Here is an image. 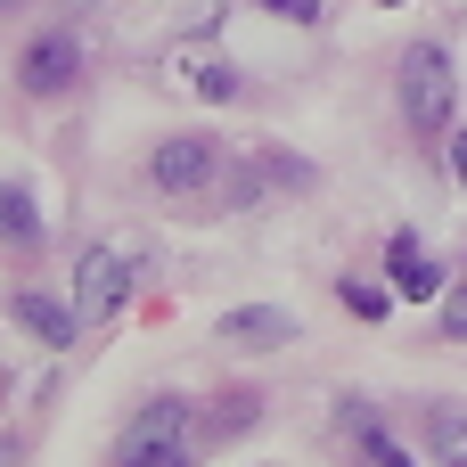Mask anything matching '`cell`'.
<instances>
[{"instance_id":"obj_8","label":"cell","mask_w":467,"mask_h":467,"mask_svg":"<svg viewBox=\"0 0 467 467\" xmlns=\"http://www.w3.org/2000/svg\"><path fill=\"white\" fill-rule=\"evenodd\" d=\"M0 238H8V246H33V238H41V205H33L25 181H0Z\"/></svg>"},{"instance_id":"obj_19","label":"cell","mask_w":467,"mask_h":467,"mask_svg":"<svg viewBox=\"0 0 467 467\" xmlns=\"http://www.w3.org/2000/svg\"><path fill=\"white\" fill-rule=\"evenodd\" d=\"M0 467H16V435H0Z\"/></svg>"},{"instance_id":"obj_14","label":"cell","mask_w":467,"mask_h":467,"mask_svg":"<svg viewBox=\"0 0 467 467\" xmlns=\"http://www.w3.org/2000/svg\"><path fill=\"white\" fill-rule=\"evenodd\" d=\"M197 99H238V66H197Z\"/></svg>"},{"instance_id":"obj_10","label":"cell","mask_w":467,"mask_h":467,"mask_svg":"<svg viewBox=\"0 0 467 467\" xmlns=\"http://www.w3.org/2000/svg\"><path fill=\"white\" fill-rule=\"evenodd\" d=\"M115 467H189V435H123Z\"/></svg>"},{"instance_id":"obj_1","label":"cell","mask_w":467,"mask_h":467,"mask_svg":"<svg viewBox=\"0 0 467 467\" xmlns=\"http://www.w3.org/2000/svg\"><path fill=\"white\" fill-rule=\"evenodd\" d=\"M451 107H460L451 49L443 41H410L402 49V115H410V131H451Z\"/></svg>"},{"instance_id":"obj_5","label":"cell","mask_w":467,"mask_h":467,"mask_svg":"<svg viewBox=\"0 0 467 467\" xmlns=\"http://www.w3.org/2000/svg\"><path fill=\"white\" fill-rule=\"evenodd\" d=\"M213 337L238 345V353H279V345H296L304 328H296V312H279V304H238V312H222Z\"/></svg>"},{"instance_id":"obj_7","label":"cell","mask_w":467,"mask_h":467,"mask_svg":"<svg viewBox=\"0 0 467 467\" xmlns=\"http://www.w3.org/2000/svg\"><path fill=\"white\" fill-rule=\"evenodd\" d=\"M8 320H16L33 345H49V353H66V345L82 337V312H74V304H57V296H33V287H16V296H8Z\"/></svg>"},{"instance_id":"obj_20","label":"cell","mask_w":467,"mask_h":467,"mask_svg":"<svg viewBox=\"0 0 467 467\" xmlns=\"http://www.w3.org/2000/svg\"><path fill=\"white\" fill-rule=\"evenodd\" d=\"M66 8H99V0H66Z\"/></svg>"},{"instance_id":"obj_6","label":"cell","mask_w":467,"mask_h":467,"mask_svg":"<svg viewBox=\"0 0 467 467\" xmlns=\"http://www.w3.org/2000/svg\"><path fill=\"white\" fill-rule=\"evenodd\" d=\"M386 271H394V296L402 304H435L451 279H443V263L419 246V230H394V246H386Z\"/></svg>"},{"instance_id":"obj_16","label":"cell","mask_w":467,"mask_h":467,"mask_svg":"<svg viewBox=\"0 0 467 467\" xmlns=\"http://www.w3.org/2000/svg\"><path fill=\"white\" fill-rule=\"evenodd\" d=\"M213 427H222V435H246V427H254V394H230V402L213 410Z\"/></svg>"},{"instance_id":"obj_9","label":"cell","mask_w":467,"mask_h":467,"mask_svg":"<svg viewBox=\"0 0 467 467\" xmlns=\"http://www.w3.org/2000/svg\"><path fill=\"white\" fill-rule=\"evenodd\" d=\"M427 451H435V467H467V410H451V402L427 410Z\"/></svg>"},{"instance_id":"obj_18","label":"cell","mask_w":467,"mask_h":467,"mask_svg":"<svg viewBox=\"0 0 467 467\" xmlns=\"http://www.w3.org/2000/svg\"><path fill=\"white\" fill-rule=\"evenodd\" d=\"M451 181L467 189V131H451Z\"/></svg>"},{"instance_id":"obj_21","label":"cell","mask_w":467,"mask_h":467,"mask_svg":"<svg viewBox=\"0 0 467 467\" xmlns=\"http://www.w3.org/2000/svg\"><path fill=\"white\" fill-rule=\"evenodd\" d=\"M8 8H25V0H0V16H8Z\"/></svg>"},{"instance_id":"obj_2","label":"cell","mask_w":467,"mask_h":467,"mask_svg":"<svg viewBox=\"0 0 467 467\" xmlns=\"http://www.w3.org/2000/svg\"><path fill=\"white\" fill-rule=\"evenodd\" d=\"M213 172H222V140H205V131H172V140H156V156H148V181H156L164 197H197Z\"/></svg>"},{"instance_id":"obj_17","label":"cell","mask_w":467,"mask_h":467,"mask_svg":"<svg viewBox=\"0 0 467 467\" xmlns=\"http://www.w3.org/2000/svg\"><path fill=\"white\" fill-rule=\"evenodd\" d=\"M254 8H271V16H287V25H320V0H254Z\"/></svg>"},{"instance_id":"obj_11","label":"cell","mask_w":467,"mask_h":467,"mask_svg":"<svg viewBox=\"0 0 467 467\" xmlns=\"http://www.w3.org/2000/svg\"><path fill=\"white\" fill-rule=\"evenodd\" d=\"M345 419H353V435H361V460H369V467H410V451H402V443H394V435L369 419V402H345Z\"/></svg>"},{"instance_id":"obj_3","label":"cell","mask_w":467,"mask_h":467,"mask_svg":"<svg viewBox=\"0 0 467 467\" xmlns=\"http://www.w3.org/2000/svg\"><path fill=\"white\" fill-rule=\"evenodd\" d=\"M131 279H140V263H131L123 246H90V254L74 263V312H82V328H99V320L131 296Z\"/></svg>"},{"instance_id":"obj_15","label":"cell","mask_w":467,"mask_h":467,"mask_svg":"<svg viewBox=\"0 0 467 467\" xmlns=\"http://www.w3.org/2000/svg\"><path fill=\"white\" fill-rule=\"evenodd\" d=\"M443 337L467 345V279H460V287H443Z\"/></svg>"},{"instance_id":"obj_12","label":"cell","mask_w":467,"mask_h":467,"mask_svg":"<svg viewBox=\"0 0 467 467\" xmlns=\"http://www.w3.org/2000/svg\"><path fill=\"white\" fill-rule=\"evenodd\" d=\"M131 435H189V402H181V394H156V402L131 419Z\"/></svg>"},{"instance_id":"obj_4","label":"cell","mask_w":467,"mask_h":467,"mask_svg":"<svg viewBox=\"0 0 467 467\" xmlns=\"http://www.w3.org/2000/svg\"><path fill=\"white\" fill-rule=\"evenodd\" d=\"M16 82H25L33 99H57V90H74V82H82V41H74L66 25L33 33V41L16 49Z\"/></svg>"},{"instance_id":"obj_13","label":"cell","mask_w":467,"mask_h":467,"mask_svg":"<svg viewBox=\"0 0 467 467\" xmlns=\"http://www.w3.org/2000/svg\"><path fill=\"white\" fill-rule=\"evenodd\" d=\"M337 296H345V312H353V320H386V312H394V296H386V287H369V279H345Z\"/></svg>"}]
</instances>
